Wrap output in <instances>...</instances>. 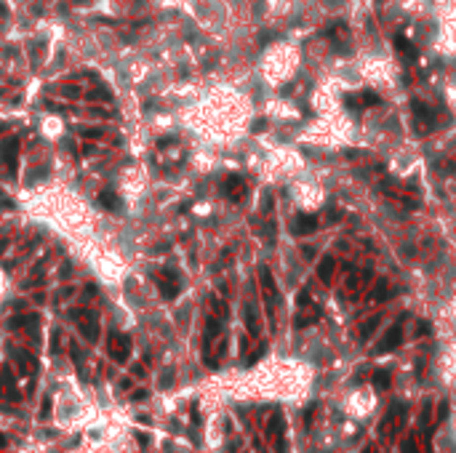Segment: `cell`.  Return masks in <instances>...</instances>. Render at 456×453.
Instances as JSON below:
<instances>
[{"label":"cell","instance_id":"cell-1","mask_svg":"<svg viewBox=\"0 0 456 453\" xmlns=\"http://www.w3.org/2000/svg\"><path fill=\"white\" fill-rule=\"evenodd\" d=\"M400 339H403V323H395V325L387 331V336L381 339V344L376 347V352H389V349H395V347L400 344Z\"/></svg>","mask_w":456,"mask_h":453},{"label":"cell","instance_id":"cell-2","mask_svg":"<svg viewBox=\"0 0 456 453\" xmlns=\"http://www.w3.org/2000/svg\"><path fill=\"white\" fill-rule=\"evenodd\" d=\"M16 149H19V139H5V144L0 147V157H3V163L8 166L11 171H16Z\"/></svg>","mask_w":456,"mask_h":453},{"label":"cell","instance_id":"cell-3","mask_svg":"<svg viewBox=\"0 0 456 453\" xmlns=\"http://www.w3.org/2000/svg\"><path fill=\"white\" fill-rule=\"evenodd\" d=\"M243 189H246V187H243L240 176H229V179L224 181V192H227L229 200H240L243 198Z\"/></svg>","mask_w":456,"mask_h":453},{"label":"cell","instance_id":"cell-4","mask_svg":"<svg viewBox=\"0 0 456 453\" xmlns=\"http://www.w3.org/2000/svg\"><path fill=\"white\" fill-rule=\"evenodd\" d=\"M315 227H318L315 216H299V219L294 221V232H296V235H309Z\"/></svg>","mask_w":456,"mask_h":453},{"label":"cell","instance_id":"cell-5","mask_svg":"<svg viewBox=\"0 0 456 453\" xmlns=\"http://www.w3.org/2000/svg\"><path fill=\"white\" fill-rule=\"evenodd\" d=\"M334 269H336V261L331 259V256H326V259L320 261V267H318V275H320V280H323V283H331V278H334Z\"/></svg>","mask_w":456,"mask_h":453},{"label":"cell","instance_id":"cell-6","mask_svg":"<svg viewBox=\"0 0 456 453\" xmlns=\"http://www.w3.org/2000/svg\"><path fill=\"white\" fill-rule=\"evenodd\" d=\"M395 45H398V51H400L403 56H416V48L411 45V40H406L403 35H398V37H395Z\"/></svg>","mask_w":456,"mask_h":453},{"label":"cell","instance_id":"cell-7","mask_svg":"<svg viewBox=\"0 0 456 453\" xmlns=\"http://www.w3.org/2000/svg\"><path fill=\"white\" fill-rule=\"evenodd\" d=\"M99 203H102L104 208H112V211H115V208H120V200H117L112 192H102V195H99Z\"/></svg>","mask_w":456,"mask_h":453},{"label":"cell","instance_id":"cell-8","mask_svg":"<svg viewBox=\"0 0 456 453\" xmlns=\"http://www.w3.org/2000/svg\"><path fill=\"white\" fill-rule=\"evenodd\" d=\"M374 384L379 386V389H387V386H389V373L387 371H376L374 373Z\"/></svg>","mask_w":456,"mask_h":453},{"label":"cell","instance_id":"cell-9","mask_svg":"<svg viewBox=\"0 0 456 453\" xmlns=\"http://www.w3.org/2000/svg\"><path fill=\"white\" fill-rule=\"evenodd\" d=\"M403 453H419V445H416L414 435H408L406 440H403Z\"/></svg>","mask_w":456,"mask_h":453},{"label":"cell","instance_id":"cell-10","mask_svg":"<svg viewBox=\"0 0 456 453\" xmlns=\"http://www.w3.org/2000/svg\"><path fill=\"white\" fill-rule=\"evenodd\" d=\"M376 323H379V317L368 320V323H366V325H363V328H360V339H368V333H371V331H374V328H376Z\"/></svg>","mask_w":456,"mask_h":453},{"label":"cell","instance_id":"cell-11","mask_svg":"<svg viewBox=\"0 0 456 453\" xmlns=\"http://www.w3.org/2000/svg\"><path fill=\"white\" fill-rule=\"evenodd\" d=\"M387 296V285H384V280H379V285H376V293H374V299H384Z\"/></svg>","mask_w":456,"mask_h":453},{"label":"cell","instance_id":"cell-12","mask_svg":"<svg viewBox=\"0 0 456 453\" xmlns=\"http://www.w3.org/2000/svg\"><path fill=\"white\" fill-rule=\"evenodd\" d=\"M83 136H88V139H99V128H88V131H83Z\"/></svg>","mask_w":456,"mask_h":453},{"label":"cell","instance_id":"cell-13","mask_svg":"<svg viewBox=\"0 0 456 453\" xmlns=\"http://www.w3.org/2000/svg\"><path fill=\"white\" fill-rule=\"evenodd\" d=\"M5 245H8V240H0V253L5 251Z\"/></svg>","mask_w":456,"mask_h":453}]
</instances>
